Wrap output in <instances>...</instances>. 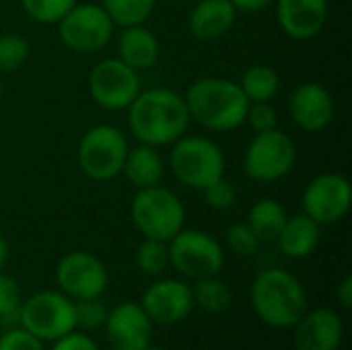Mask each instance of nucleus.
<instances>
[{
    "instance_id": "29",
    "label": "nucleus",
    "mask_w": 352,
    "mask_h": 350,
    "mask_svg": "<svg viewBox=\"0 0 352 350\" xmlns=\"http://www.w3.org/2000/svg\"><path fill=\"white\" fill-rule=\"evenodd\" d=\"M29 58V43L16 33L0 35V74L19 70Z\"/></svg>"
},
{
    "instance_id": "6",
    "label": "nucleus",
    "mask_w": 352,
    "mask_h": 350,
    "mask_svg": "<svg viewBox=\"0 0 352 350\" xmlns=\"http://www.w3.org/2000/svg\"><path fill=\"white\" fill-rule=\"evenodd\" d=\"M128 149V140L120 128L111 124L93 126L78 142V167L93 182H111L122 173Z\"/></svg>"
},
{
    "instance_id": "20",
    "label": "nucleus",
    "mask_w": 352,
    "mask_h": 350,
    "mask_svg": "<svg viewBox=\"0 0 352 350\" xmlns=\"http://www.w3.org/2000/svg\"><path fill=\"white\" fill-rule=\"evenodd\" d=\"M159 56H161L159 37L146 25L122 27V33L118 35V58L124 64L140 72L153 68Z\"/></svg>"
},
{
    "instance_id": "26",
    "label": "nucleus",
    "mask_w": 352,
    "mask_h": 350,
    "mask_svg": "<svg viewBox=\"0 0 352 350\" xmlns=\"http://www.w3.org/2000/svg\"><path fill=\"white\" fill-rule=\"evenodd\" d=\"M192 297L194 305H198L206 314H223L231 305V291L217 276L196 281V285L192 287Z\"/></svg>"
},
{
    "instance_id": "25",
    "label": "nucleus",
    "mask_w": 352,
    "mask_h": 350,
    "mask_svg": "<svg viewBox=\"0 0 352 350\" xmlns=\"http://www.w3.org/2000/svg\"><path fill=\"white\" fill-rule=\"evenodd\" d=\"M116 27L144 25L155 12L157 0H101Z\"/></svg>"
},
{
    "instance_id": "10",
    "label": "nucleus",
    "mask_w": 352,
    "mask_h": 350,
    "mask_svg": "<svg viewBox=\"0 0 352 350\" xmlns=\"http://www.w3.org/2000/svg\"><path fill=\"white\" fill-rule=\"evenodd\" d=\"M19 320L39 340H58L76 328L74 301L64 293L39 291L21 305Z\"/></svg>"
},
{
    "instance_id": "17",
    "label": "nucleus",
    "mask_w": 352,
    "mask_h": 350,
    "mask_svg": "<svg viewBox=\"0 0 352 350\" xmlns=\"http://www.w3.org/2000/svg\"><path fill=\"white\" fill-rule=\"evenodd\" d=\"M328 0H276V21L280 29L299 41L314 39L328 21Z\"/></svg>"
},
{
    "instance_id": "18",
    "label": "nucleus",
    "mask_w": 352,
    "mask_h": 350,
    "mask_svg": "<svg viewBox=\"0 0 352 350\" xmlns=\"http://www.w3.org/2000/svg\"><path fill=\"white\" fill-rule=\"evenodd\" d=\"M344 336L342 318L332 309L305 311L295 324V349L297 350H338Z\"/></svg>"
},
{
    "instance_id": "33",
    "label": "nucleus",
    "mask_w": 352,
    "mask_h": 350,
    "mask_svg": "<svg viewBox=\"0 0 352 350\" xmlns=\"http://www.w3.org/2000/svg\"><path fill=\"white\" fill-rule=\"evenodd\" d=\"M260 239L250 229L248 223H235L227 231V245L237 256H254L260 250Z\"/></svg>"
},
{
    "instance_id": "8",
    "label": "nucleus",
    "mask_w": 352,
    "mask_h": 350,
    "mask_svg": "<svg viewBox=\"0 0 352 350\" xmlns=\"http://www.w3.org/2000/svg\"><path fill=\"white\" fill-rule=\"evenodd\" d=\"M167 245L169 266L188 281L217 276L225 264L221 243L210 233L198 229H182Z\"/></svg>"
},
{
    "instance_id": "28",
    "label": "nucleus",
    "mask_w": 352,
    "mask_h": 350,
    "mask_svg": "<svg viewBox=\"0 0 352 350\" xmlns=\"http://www.w3.org/2000/svg\"><path fill=\"white\" fill-rule=\"evenodd\" d=\"M76 0H21L25 14L39 25H56Z\"/></svg>"
},
{
    "instance_id": "41",
    "label": "nucleus",
    "mask_w": 352,
    "mask_h": 350,
    "mask_svg": "<svg viewBox=\"0 0 352 350\" xmlns=\"http://www.w3.org/2000/svg\"><path fill=\"white\" fill-rule=\"evenodd\" d=\"M142 350H165V349H161V347H151V344H148L146 349H142Z\"/></svg>"
},
{
    "instance_id": "24",
    "label": "nucleus",
    "mask_w": 352,
    "mask_h": 350,
    "mask_svg": "<svg viewBox=\"0 0 352 350\" xmlns=\"http://www.w3.org/2000/svg\"><path fill=\"white\" fill-rule=\"evenodd\" d=\"M239 89L243 91L245 99L250 103H256V101H272L276 95H278V89H280V76L278 72L268 66V64H256V66H250L241 78H239Z\"/></svg>"
},
{
    "instance_id": "31",
    "label": "nucleus",
    "mask_w": 352,
    "mask_h": 350,
    "mask_svg": "<svg viewBox=\"0 0 352 350\" xmlns=\"http://www.w3.org/2000/svg\"><path fill=\"white\" fill-rule=\"evenodd\" d=\"M245 124L258 134L278 128V113L276 107L270 101H256L248 105L245 111Z\"/></svg>"
},
{
    "instance_id": "36",
    "label": "nucleus",
    "mask_w": 352,
    "mask_h": 350,
    "mask_svg": "<svg viewBox=\"0 0 352 350\" xmlns=\"http://www.w3.org/2000/svg\"><path fill=\"white\" fill-rule=\"evenodd\" d=\"M52 350H99L97 342L93 338H89L82 332H68L66 336L58 338Z\"/></svg>"
},
{
    "instance_id": "14",
    "label": "nucleus",
    "mask_w": 352,
    "mask_h": 350,
    "mask_svg": "<svg viewBox=\"0 0 352 350\" xmlns=\"http://www.w3.org/2000/svg\"><path fill=\"white\" fill-rule=\"evenodd\" d=\"M140 305L153 324L175 326L184 322L194 309L192 287L177 278L157 281L144 291Z\"/></svg>"
},
{
    "instance_id": "4",
    "label": "nucleus",
    "mask_w": 352,
    "mask_h": 350,
    "mask_svg": "<svg viewBox=\"0 0 352 350\" xmlns=\"http://www.w3.org/2000/svg\"><path fill=\"white\" fill-rule=\"evenodd\" d=\"M130 219L144 239L169 243L186 225V208L175 192L159 184L136 190L130 202Z\"/></svg>"
},
{
    "instance_id": "13",
    "label": "nucleus",
    "mask_w": 352,
    "mask_h": 350,
    "mask_svg": "<svg viewBox=\"0 0 352 350\" xmlns=\"http://www.w3.org/2000/svg\"><path fill=\"white\" fill-rule=\"evenodd\" d=\"M56 281L60 291L74 299L101 297L107 287L105 264L89 252H70L60 258L56 266Z\"/></svg>"
},
{
    "instance_id": "22",
    "label": "nucleus",
    "mask_w": 352,
    "mask_h": 350,
    "mask_svg": "<svg viewBox=\"0 0 352 350\" xmlns=\"http://www.w3.org/2000/svg\"><path fill=\"white\" fill-rule=\"evenodd\" d=\"M322 237V225H318L314 219H309L305 212L287 217L278 237L274 239L278 243V250L289 258H307L316 252Z\"/></svg>"
},
{
    "instance_id": "30",
    "label": "nucleus",
    "mask_w": 352,
    "mask_h": 350,
    "mask_svg": "<svg viewBox=\"0 0 352 350\" xmlns=\"http://www.w3.org/2000/svg\"><path fill=\"white\" fill-rule=\"evenodd\" d=\"M74 320H76V328L85 332H95L103 328L107 320V309L99 301V297L80 299V301H74Z\"/></svg>"
},
{
    "instance_id": "27",
    "label": "nucleus",
    "mask_w": 352,
    "mask_h": 350,
    "mask_svg": "<svg viewBox=\"0 0 352 350\" xmlns=\"http://www.w3.org/2000/svg\"><path fill=\"white\" fill-rule=\"evenodd\" d=\"M136 266L146 276H159L169 268V245L159 239H144L136 250Z\"/></svg>"
},
{
    "instance_id": "12",
    "label": "nucleus",
    "mask_w": 352,
    "mask_h": 350,
    "mask_svg": "<svg viewBox=\"0 0 352 350\" xmlns=\"http://www.w3.org/2000/svg\"><path fill=\"white\" fill-rule=\"evenodd\" d=\"M301 202L303 212L318 225H334L351 210V182L342 173H322L307 184Z\"/></svg>"
},
{
    "instance_id": "21",
    "label": "nucleus",
    "mask_w": 352,
    "mask_h": 350,
    "mask_svg": "<svg viewBox=\"0 0 352 350\" xmlns=\"http://www.w3.org/2000/svg\"><path fill=\"white\" fill-rule=\"evenodd\" d=\"M122 173L134 190L153 188L163 182L165 161H163L159 149L138 142L136 146L128 149Z\"/></svg>"
},
{
    "instance_id": "19",
    "label": "nucleus",
    "mask_w": 352,
    "mask_h": 350,
    "mask_svg": "<svg viewBox=\"0 0 352 350\" xmlns=\"http://www.w3.org/2000/svg\"><path fill=\"white\" fill-rule=\"evenodd\" d=\"M237 21V8L229 0H198L188 17V29L198 41L225 37Z\"/></svg>"
},
{
    "instance_id": "9",
    "label": "nucleus",
    "mask_w": 352,
    "mask_h": 350,
    "mask_svg": "<svg viewBox=\"0 0 352 350\" xmlns=\"http://www.w3.org/2000/svg\"><path fill=\"white\" fill-rule=\"evenodd\" d=\"M56 25L62 43L76 54L101 52L111 41L116 29L105 8L95 2H76Z\"/></svg>"
},
{
    "instance_id": "35",
    "label": "nucleus",
    "mask_w": 352,
    "mask_h": 350,
    "mask_svg": "<svg viewBox=\"0 0 352 350\" xmlns=\"http://www.w3.org/2000/svg\"><path fill=\"white\" fill-rule=\"evenodd\" d=\"M0 350H43V344L25 328H14L0 336Z\"/></svg>"
},
{
    "instance_id": "1",
    "label": "nucleus",
    "mask_w": 352,
    "mask_h": 350,
    "mask_svg": "<svg viewBox=\"0 0 352 350\" xmlns=\"http://www.w3.org/2000/svg\"><path fill=\"white\" fill-rule=\"evenodd\" d=\"M190 122L184 95L165 87L140 91L128 105V128L132 136L140 144L155 149L171 146L188 134Z\"/></svg>"
},
{
    "instance_id": "11",
    "label": "nucleus",
    "mask_w": 352,
    "mask_h": 350,
    "mask_svg": "<svg viewBox=\"0 0 352 350\" xmlns=\"http://www.w3.org/2000/svg\"><path fill=\"white\" fill-rule=\"evenodd\" d=\"M89 93L107 111H122L140 93V76L120 58H105L91 68Z\"/></svg>"
},
{
    "instance_id": "32",
    "label": "nucleus",
    "mask_w": 352,
    "mask_h": 350,
    "mask_svg": "<svg viewBox=\"0 0 352 350\" xmlns=\"http://www.w3.org/2000/svg\"><path fill=\"white\" fill-rule=\"evenodd\" d=\"M202 194H204V202H206L212 210H219V212L229 210V208L235 204V198H237L235 186H233L225 175L219 177L217 182H212L210 186H206V188L202 190Z\"/></svg>"
},
{
    "instance_id": "7",
    "label": "nucleus",
    "mask_w": 352,
    "mask_h": 350,
    "mask_svg": "<svg viewBox=\"0 0 352 350\" xmlns=\"http://www.w3.org/2000/svg\"><path fill=\"white\" fill-rule=\"evenodd\" d=\"M297 161V146L289 134L274 128L258 132L243 153V171L256 184H272L287 177Z\"/></svg>"
},
{
    "instance_id": "3",
    "label": "nucleus",
    "mask_w": 352,
    "mask_h": 350,
    "mask_svg": "<svg viewBox=\"0 0 352 350\" xmlns=\"http://www.w3.org/2000/svg\"><path fill=\"white\" fill-rule=\"evenodd\" d=\"M252 305L268 326L293 328L307 311V295L297 276L283 268H268L254 278Z\"/></svg>"
},
{
    "instance_id": "16",
    "label": "nucleus",
    "mask_w": 352,
    "mask_h": 350,
    "mask_svg": "<svg viewBox=\"0 0 352 350\" xmlns=\"http://www.w3.org/2000/svg\"><path fill=\"white\" fill-rule=\"evenodd\" d=\"M289 113L305 132L326 130L336 113L332 93L320 83H301L289 97Z\"/></svg>"
},
{
    "instance_id": "5",
    "label": "nucleus",
    "mask_w": 352,
    "mask_h": 350,
    "mask_svg": "<svg viewBox=\"0 0 352 350\" xmlns=\"http://www.w3.org/2000/svg\"><path fill=\"white\" fill-rule=\"evenodd\" d=\"M169 167L179 184L202 192L225 175V153L208 136L184 134L171 144Z\"/></svg>"
},
{
    "instance_id": "2",
    "label": "nucleus",
    "mask_w": 352,
    "mask_h": 350,
    "mask_svg": "<svg viewBox=\"0 0 352 350\" xmlns=\"http://www.w3.org/2000/svg\"><path fill=\"white\" fill-rule=\"evenodd\" d=\"M190 120L212 132H231L245 124L250 101L231 78L204 76L194 80L184 93Z\"/></svg>"
},
{
    "instance_id": "38",
    "label": "nucleus",
    "mask_w": 352,
    "mask_h": 350,
    "mask_svg": "<svg viewBox=\"0 0 352 350\" xmlns=\"http://www.w3.org/2000/svg\"><path fill=\"white\" fill-rule=\"evenodd\" d=\"M237 12H258V10H264L272 0H229Z\"/></svg>"
},
{
    "instance_id": "39",
    "label": "nucleus",
    "mask_w": 352,
    "mask_h": 350,
    "mask_svg": "<svg viewBox=\"0 0 352 350\" xmlns=\"http://www.w3.org/2000/svg\"><path fill=\"white\" fill-rule=\"evenodd\" d=\"M8 254H10L8 241H6V237L0 233V272L4 270V266H6V262H8Z\"/></svg>"
},
{
    "instance_id": "40",
    "label": "nucleus",
    "mask_w": 352,
    "mask_h": 350,
    "mask_svg": "<svg viewBox=\"0 0 352 350\" xmlns=\"http://www.w3.org/2000/svg\"><path fill=\"white\" fill-rule=\"evenodd\" d=\"M2 95H4V85H2V76H0V101H2Z\"/></svg>"
},
{
    "instance_id": "34",
    "label": "nucleus",
    "mask_w": 352,
    "mask_h": 350,
    "mask_svg": "<svg viewBox=\"0 0 352 350\" xmlns=\"http://www.w3.org/2000/svg\"><path fill=\"white\" fill-rule=\"evenodd\" d=\"M21 309V289L19 283L0 272V318L2 320H10L14 316H19Z\"/></svg>"
},
{
    "instance_id": "15",
    "label": "nucleus",
    "mask_w": 352,
    "mask_h": 350,
    "mask_svg": "<svg viewBox=\"0 0 352 350\" xmlns=\"http://www.w3.org/2000/svg\"><path fill=\"white\" fill-rule=\"evenodd\" d=\"M103 328L113 350H142L151 344L153 322L144 314L142 305L134 301L118 303L107 311Z\"/></svg>"
},
{
    "instance_id": "37",
    "label": "nucleus",
    "mask_w": 352,
    "mask_h": 350,
    "mask_svg": "<svg viewBox=\"0 0 352 350\" xmlns=\"http://www.w3.org/2000/svg\"><path fill=\"white\" fill-rule=\"evenodd\" d=\"M336 295H338V301L344 309H351L352 307V276H344L342 283L338 285L336 289Z\"/></svg>"
},
{
    "instance_id": "23",
    "label": "nucleus",
    "mask_w": 352,
    "mask_h": 350,
    "mask_svg": "<svg viewBox=\"0 0 352 350\" xmlns=\"http://www.w3.org/2000/svg\"><path fill=\"white\" fill-rule=\"evenodd\" d=\"M285 206L274 198H260L248 212V225L260 241H274L287 221Z\"/></svg>"
}]
</instances>
